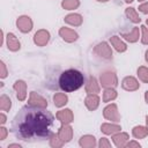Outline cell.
Returning a JSON list of instances; mask_svg holds the SVG:
<instances>
[{"label":"cell","instance_id":"obj_1","mask_svg":"<svg viewBox=\"0 0 148 148\" xmlns=\"http://www.w3.org/2000/svg\"><path fill=\"white\" fill-rule=\"evenodd\" d=\"M53 116L38 105H27L15 116L12 130L16 138L34 142L47 139L53 126Z\"/></svg>","mask_w":148,"mask_h":148},{"label":"cell","instance_id":"obj_2","mask_svg":"<svg viewBox=\"0 0 148 148\" xmlns=\"http://www.w3.org/2000/svg\"><path fill=\"white\" fill-rule=\"evenodd\" d=\"M83 75L76 69L65 71L59 77V86L64 91L77 90L83 84Z\"/></svg>","mask_w":148,"mask_h":148},{"label":"cell","instance_id":"obj_3","mask_svg":"<svg viewBox=\"0 0 148 148\" xmlns=\"http://www.w3.org/2000/svg\"><path fill=\"white\" fill-rule=\"evenodd\" d=\"M17 27L20 28L21 31L23 32H27L31 29V21L29 20V17L27 16H22L17 20Z\"/></svg>","mask_w":148,"mask_h":148},{"label":"cell","instance_id":"obj_4","mask_svg":"<svg viewBox=\"0 0 148 148\" xmlns=\"http://www.w3.org/2000/svg\"><path fill=\"white\" fill-rule=\"evenodd\" d=\"M14 88L17 90V97L20 99H24L25 97V83L23 81H16Z\"/></svg>","mask_w":148,"mask_h":148},{"label":"cell","instance_id":"obj_5","mask_svg":"<svg viewBox=\"0 0 148 148\" xmlns=\"http://www.w3.org/2000/svg\"><path fill=\"white\" fill-rule=\"evenodd\" d=\"M47 40H49V34L46 31H43L42 30V31L37 32L36 36H35V42L37 44H39V45H44Z\"/></svg>","mask_w":148,"mask_h":148},{"label":"cell","instance_id":"obj_6","mask_svg":"<svg viewBox=\"0 0 148 148\" xmlns=\"http://www.w3.org/2000/svg\"><path fill=\"white\" fill-rule=\"evenodd\" d=\"M7 40H8V47H9L10 50L15 51V50H17V49L20 47V43H18V40L15 38V36H14L13 34H8Z\"/></svg>","mask_w":148,"mask_h":148},{"label":"cell","instance_id":"obj_7","mask_svg":"<svg viewBox=\"0 0 148 148\" xmlns=\"http://www.w3.org/2000/svg\"><path fill=\"white\" fill-rule=\"evenodd\" d=\"M60 35L62 36V38L64 39H66V40H74V39H76V34L75 32H73V31H71V30H68V29H61L60 30Z\"/></svg>","mask_w":148,"mask_h":148},{"label":"cell","instance_id":"obj_8","mask_svg":"<svg viewBox=\"0 0 148 148\" xmlns=\"http://www.w3.org/2000/svg\"><path fill=\"white\" fill-rule=\"evenodd\" d=\"M58 118L62 121V123H69L72 120V112L69 110H64V111H60L58 112Z\"/></svg>","mask_w":148,"mask_h":148},{"label":"cell","instance_id":"obj_9","mask_svg":"<svg viewBox=\"0 0 148 148\" xmlns=\"http://www.w3.org/2000/svg\"><path fill=\"white\" fill-rule=\"evenodd\" d=\"M123 86H124L125 89H130V90L138 88V83L133 77H126L124 80V82H123Z\"/></svg>","mask_w":148,"mask_h":148},{"label":"cell","instance_id":"obj_10","mask_svg":"<svg viewBox=\"0 0 148 148\" xmlns=\"http://www.w3.org/2000/svg\"><path fill=\"white\" fill-rule=\"evenodd\" d=\"M86 104L90 110L96 109V106L98 105V97L97 96H89L86 101Z\"/></svg>","mask_w":148,"mask_h":148},{"label":"cell","instance_id":"obj_11","mask_svg":"<svg viewBox=\"0 0 148 148\" xmlns=\"http://www.w3.org/2000/svg\"><path fill=\"white\" fill-rule=\"evenodd\" d=\"M111 80H116L114 75H113V74H111V73H106L105 75H103V76L101 77L102 84H103V86H105V87H108V86H112V84L110 83V82H111Z\"/></svg>","mask_w":148,"mask_h":148},{"label":"cell","instance_id":"obj_12","mask_svg":"<svg viewBox=\"0 0 148 148\" xmlns=\"http://www.w3.org/2000/svg\"><path fill=\"white\" fill-rule=\"evenodd\" d=\"M66 22L71 23V24H80L81 23V16L80 15H76V14H73V15H68L66 17Z\"/></svg>","mask_w":148,"mask_h":148},{"label":"cell","instance_id":"obj_13","mask_svg":"<svg viewBox=\"0 0 148 148\" xmlns=\"http://www.w3.org/2000/svg\"><path fill=\"white\" fill-rule=\"evenodd\" d=\"M71 134H72V132H71V128L69 127H64V128H61L60 130V133H59V136H60V139H62V140H69L71 139Z\"/></svg>","mask_w":148,"mask_h":148},{"label":"cell","instance_id":"obj_14","mask_svg":"<svg viewBox=\"0 0 148 148\" xmlns=\"http://www.w3.org/2000/svg\"><path fill=\"white\" fill-rule=\"evenodd\" d=\"M120 128H119V126H113V125H103L102 126V131L104 132V133H106V134H110V133H113V132H116V131H119Z\"/></svg>","mask_w":148,"mask_h":148},{"label":"cell","instance_id":"obj_15","mask_svg":"<svg viewBox=\"0 0 148 148\" xmlns=\"http://www.w3.org/2000/svg\"><path fill=\"white\" fill-rule=\"evenodd\" d=\"M80 145L81 146H89V147L94 146L95 145L94 136H84V138H82L81 141H80Z\"/></svg>","mask_w":148,"mask_h":148},{"label":"cell","instance_id":"obj_16","mask_svg":"<svg viewBox=\"0 0 148 148\" xmlns=\"http://www.w3.org/2000/svg\"><path fill=\"white\" fill-rule=\"evenodd\" d=\"M127 139V135L126 134H119V135H114L113 136V141H114V143L118 146V147H120V146H123L124 145V141Z\"/></svg>","mask_w":148,"mask_h":148},{"label":"cell","instance_id":"obj_17","mask_svg":"<svg viewBox=\"0 0 148 148\" xmlns=\"http://www.w3.org/2000/svg\"><path fill=\"white\" fill-rule=\"evenodd\" d=\"M111 42L114 44V46H116V49H117L118 51H125V49H126L125 44L121 43L117 37H112V38H111Z\"/></svg>","mask_w":148,"mask_h":148},{"label":"cell","instance_id":"obj_18","mask_svg":"<svg viewBox=\"0 0 148 148\" xmlns=\"http://www.w3.org/2000/svg\"><path fill=\"white\" fill-rule=\"evenodd\" d=\"M147 133H148V130H146V128H143V127H135L134 131H133V134H134V136H136V138H142V136H145Z\"/></svg>","mask_w":148,"mask_h":148},{"label":"cell","instance_id":"obj_19","mask_svg":"<svg viewBox=\"0 0 148 148\" xmlns=\"http://www.w3.org/2000/svg\"><path fill=\"white\" fill-rule=\"evenodd\" d=\"M66 101H67V97L65 95H56L54 96V103H56L57 106L64 105L66 103Z\"/></svg>","mask_w":148,"mask_h":148},{"label":"cell","instance_id":"obj_20","mask_svg":"<svg viewBox=\"0 0 148 148\" xmlns=\"http://www.w3.org/2000/svg\"><path fill=\"white\" fill-rule=\"evenodd\" d=\"M62 6L65 8H68V9H72V8H75L79 6V1L77 0H65L62 2Z\"/></svg>","mask_w":148,"mask_h":148},{"label":"cell","instance_id":"obj_21","mask_svg":"<svg viewBox=\"0 0 148 148\" xmlns=\"http://www.w3.org/2000/svg\"><path fill=\"white\" fill-rule=\"evenodd\" d=\"M127 15L130 16V18H132V21H133V22H139V21H140L139 16L134 13L133 8H127Z\"/></svg>","mask_w":148,"mask_h":148},{"label":"cell","instance_id":"obj_22","mask_svg":"<svg viewBox=\"0 0 148 148\" xmlns=\"http://www.w3.org/2000/svg\"><path fill=\"white\" fill-rule=\"evenodd\" d=\"M139 76L145 81V82H148V69L146 68H140L139 69Z\"/></svg>","mask_w":148,"mask_h":148},{"label":"cell","instance_id":"obj_23","mask_svg":"<svg viewBox=\"0 0 148 148\" xmlns=\"http://www.w3.org/2000/svg\"><path fill=\"white\" fill-rule=\"evenodd\" d=\"M138 34H139V32H138V29H134L133 32H132L131 35H124V37H125L126 39L131 40V42H134V40H136V38L139 37Z\"/></svg>","mask_w":148,"mask_h":148},{"label":"cell","instance_id":"obj_24","mask_svg":"<svg viewBox=\"0 0 148 148\" xmlns=\"http://www.w3.org/2000/svg\"><path fill=\"white\" fill-rule=\"evenodd\" d=\"M9 106H10V101L6 96H2L1 97V109L2 110H7Z\"/></svg>","mask_w":148,"mask_h":148},{"label":"cell","instance_id":"obj_25","mask_svg":"<svg viewBox=\"0 0 148 148\" xmlns=\"http://www.w3.org/2000/svg\"><path fill=\"white\" fill-rule=\"evenodd\" d=\"M114 97H116L114 90H106L104 92V101H109V98H114Z\"/></svg>","mask_w":148,"mask_h":148},{"label":"cell","instance_id":"obj_26","mask_svg":"<svg viewBox=\"0 0 148 148\" xmlns=\"http://www.w3.org/2000/svg\"><path fill=\"white\" fill-rule=\"evenodd\" d=\"M141 28H142V31H143V39H142V42L145 44H147L148 43V30L146 29V27H141Z\"/></svg>","mask_w":148,"mask_h":148},{"label":"cell","instance_id":"obj_27","mask_svg":"<svg viewBox=\"0 0 148 148\" xmlns=\"http://www.w3.org/2000/svg\"><path fill=\"white\" fill-rule=\"evenodd\" d=\"M140 10H141V12H143V13H147V12H148V3L140 6Z\"/></svg>","mask_w":148,"mask_h":148},{"label":"cell","instance_id":"obj_28","mask_svg":"<svg viewBox=\"0 0 148 148\" xmlns=\"http://www.w3.org/2000/svg\"><path fill=\"white\" fill-rule=\"evenodd\" d=\"M99 146H101V147H102V146H109V143H108V142H106L104 139H102V140H101V143H99Z\"/></svg>","mask_w":148,"mask_h":148},{"label":"cell","instance_id":"obj_29","mask_svg":"<svg viewBox=\"0 0 148 148\" xmlns=\"http://www.w3.org/2000/svg\"><path fill=\"white\" fill-rule=\"evenodd\" d=\"M5 134H6V128L2 127V128H1V136H0V138L3 139V138H5Z\"/></svg>","mask_w":148,"mask_h":148},{"label":"cell","instance_id":"obj_30","mask_svg":"<svg viewBox=\"0 0 148 148\" xmlns=\"http://www.w3.org/2000/svg\"><path fill=\"white\" fill-rule=\"evenodd\" d=\"M1 67H2V74H1V76L5 77L6 76V72H5V68H3V64L2 62H1Z\"/></svg>","mask_w":148,"mask_h":148},{"label":"cell","instance_id":"obj_31","mask_svg":"<svg viewBox=\"0 0 148 148\" xmlns=\"http://www.w3.org/2000/svg\"><path fill=\"white\" fill-rule=\"evenodd\" d=\"M5 121H6V120H5V116H3V114H1V123L3 124Z\"/></svg>","mask_w":148,"mask_h":148},{"label":"cell","instance_id":"obj_32","mask_svg":"<svg viewBox=\"0 0 148 148\" xmlns=\"http://www.w3.org/2000/svg\"><path fill=\"white\" fill-rule=\"evenodd\" d=\"M146 98H147V102H148V91H147V94H146Z\"/></svg>","mask_w":148,"mask_h":148},{"label":"cell","instance_id":"obj_33","mask_svg":"<svg viewBox=\"0 0 148 148\" xmlns=\"http://www.w3.org/2000/svg\"><path fill=\"white\" fill-rule=\"evenodd\" d=\"M126 1H127V2H131V1H132V0H126Z\"/></svg>","mask_w":148,"mask_h":148},{"label":"cell","instance_id":"obj_34","mask_svg":"<svg viewBox=\"0 0 148 148\" xmlns=\"http://www.w3.org/2000/svg\"><path fill=\"white\" fill-rule=\"evenodd\" d=\"M147 125H148V117H147Z\"/></svg>","mask_w":148,"mask_h":148},{"label":"cell","instance_id":"obj_35","mask_svg":"<svg viewBox=\"0 0 148 148\" xmlns=\"http://www.w3.org/2000/svg\"><path fill=\"white\" fill-rule=\"evenodd\" d=\"M99 1H106V0H99Z\"/></svg>","mask_w":148,"mask_h":148},{"label":"cell","instance_id":"obj_36","mask_svg":"<svg viewBox=\"0 0 148 148\" xmlns=\"http://www.w3.org/2000/svg\"><path fill=\"white\" fill-rule=\"evenodd\" d=\"M147 23H148V21H147Z\"/></svg>","mask_w":148,"mask_h":148}]
</instances>
